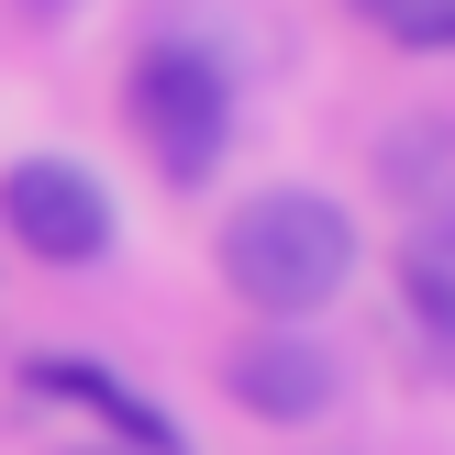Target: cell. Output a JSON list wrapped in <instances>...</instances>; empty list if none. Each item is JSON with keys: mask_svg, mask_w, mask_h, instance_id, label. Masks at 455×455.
Masks as SVG:
<instances>
[{"mask_svg": "<svg viewBox=\"0 0 455 455\" xmlns=\"http://www.w3.org/2000/svg\"><path fill=\"white\" fill-rule=\"evenodd\" d=\"M222 278H234L244 311H267V323H300V311H323L333 289L355 278V212L323 189H267L234 212V234H222Z\"/></svg>", "mask_w": 455, "mask_h": 455, "instance_id": "cell-1", "label": "cell"}, {"mask_svg": "<svg viewBox=\"0 0 455 455\" xmlns=\"http://www.w3.org/2000/svg\"><path fill=\"white\" fill-rule=\"evenodd\" d=\"M133 145L156 156L167 178H212L222 167V133H234V89H222L212 56H189V44H156V56H133Z\"/></svg>", "mask_w": 455, "mask_h": 455, "instance_id": "cell-2", "label": "cell"}, {"mask_svg": "<svg viewBox=\"0 0 455 455\" xmlns=\"http://www.w3.org/2000/svg\"><path fill=\"white\" fill-rule=\"evenodd\" d=\"M0 222H12V244L44 256V267L111 256V189L89 167H67V156H22V167L0 178Z\"/></svg>", "mask_w": 455, "mask_h": 455, "instance_id": "cell-3", "label": "cell"}, {"mask_svg": "<svg viewBox=\"0 0 455 455\" xmlns=\"http://www.w3.org/2000/svg\"><path fill=\"white\" fill-rule=\"evenodd\" d=\"M234 400L244 411H267V422H311V411H333V355L311 345L300 323H267L256 345H234Z\"/></svg>", "mask_w": 455, "mask_h": 455, "instance_id": "cell-4", "label": "cell"}, {"mask_svg": "<svg viewBox=\"0 0 455 455\" xmlns=\"http://www.w3.org/2000/svg\"><path fill=\"white\" fill-rule=\"evenodd\" d=\"M34 389H56V400H89V411H100V422H111V434H123L133 455H167V444H178V422L156 411V400H133L123 378H100V367H67V355H44V367H34Z\"/></svg>", "mask_w": 455, "mask_h": 455, "instance_id": "cell-5", "label": "cell"}, {"mask_svg": "<svg viewBox=\"0 0 455 455\" xmlns=\"http://www.w3.org/2000/svg\"><path fill=\"white\" fill-rule=\"evenodd\" d=\"M400 289H411V323L422 333H455V267H444V222H422L411 256H400Z\"/></svg>", "mask_w": 455, "mask_h": 455, "instance_id": "cell-6", "label": "cell"}, {"mask_svg": "<svg viewBox=\"0 0 455 455\" xmlns=\"http://www.w3.org/2000/svg\"><path fill=\"white\" fill-rule=\"evenodd\" d=\"M355 12H367L378 34H400V44H444L455 34V0H355Z\"/></svg>", "mask_w": 455, "mask_h": 455, "instance_id": "cell-7", "label": "cell"}]
</instances>
